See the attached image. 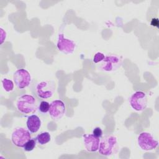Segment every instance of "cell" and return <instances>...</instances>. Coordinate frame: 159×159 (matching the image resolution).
Here are the masks:
<instances>
[{"mask_svg": "<svg viewBox=\"0 0 159 159\" xmlns=\"http://www.w3.org/2000/svg\"><path fill=\"white\" fill-rule=\"evenodd\" d=\"M16 106L17 110L22 114H30L37 109L36 99L32 95L23 94L17 98Z\"/></svg>", "mask_w": 159, "mask_h": 159, "instance_id": "obj_1", "label": "cell"}, {"mask_svg": "<svg viewBox=\"0 0 159 159\" xmlns=\"http://www.w3.org/2000/svg\"><path fill=\"white\" fill-rule=\"evenodd\" d=\"M56 89L55 83L51 80L39 81L34 85V92L35 96L42 99L51 98Z\"/></svg>", "mask_w": 159, "mask_h": 159, "instance_id": "obj_2", "label": "cell"}, {"mask_svg": "<svg viewBox=\"0 0 159 159\" xmlns=\"http://www.w3.org/2000/svg\"><path fill=\"white\" fill-rule=\"evenodd\" d=\"M118 148V142L116 137L107 135L100 140L99 153L103 156L109 157L116 153Z\"/></svg>", "mask_w": 159, "mask_h": 159, "instance_id": "obj_3", "label": "cell"}, {"mask_svg": "<svg viewBox=\"0 0 159 159\" xmlns=\"http://www.w3.org/2000/svg\"><path fill=\"white\" fill-rule=\"evenodd\" d=\"M122 64L121 57L117 55L105 56L104 60L100 62L99 69L105 72H112L118 70Z\"/></svg>", "mask_w": 159, "mask_h": 159, "instance_id": "obj_4", "label": "cell"}, {"mask_svg": "<svg viewBox=\"0 0 159 159\" xmlns=\"http://www.w3.org/2000/svg\"><path fill=\"white\" fill-rule=\"evenodd\" d=\"M137 143L139 147L144 151H151L158 145V142L153 135L147 132H141L137 137Z\"/></svg>", "mask_w": 159, "mask_h": 159, "instance_id": "obj_5", "label": "cell"}, {"mask_svg": "<svg viewBox=\"0 0 159 159\" xmlns=\"http://www.w3.org/2000/svg\"><path fill=\"white\" fill-rule=\"evenodd\" d=\"M30 139L31 135L30 131L23 127L16 128L11 135L12 143L15 146L20 148H23L25 143Z\"/></svg>", "mask_w": 159, "mask_h": 159, "instance_id": "obj_6", "label": "cell"}, {"mask_svg": "<svg viewBox=\"0 0 159 159\" xmlns=\"http://www.w3.org/2000/svg\"><path fill=\"white\" fill-rule=\"evenodd\" d=\"M13 80L17 88L23 89L29 86L32 81V77L27 70L20 68L17 70L13 74Z\"/></svg>", "mask_w": 159, "mask_h": 159, "instance_id": "obj_7", "label": "cell"}, {"mask_svg": "<svg viewBox=\"0 0 159 159\" xmlns=\"http://www.w3.org/2000/svg\"><path fill=\"white\" fill-rule=\"evenodd\" d=\"M131 107L136 111H142L147 106L148 100L146 94L142 91H136L132 94L129 99Z\"/></svg>", "mask_w": 159, "mask_h": 159, "instance_id": "obj_8", "label": "cell"}, {"mask_svg": "<svg viewBox=\"0 0 159 159\" xmlns=\"http://www.w3.org/2000/svg\"><path fill=\"white\" fill-rule=\"evenodd\" d=\"M66 111L65 104L60 99L53 101L50 105L49 114L53 120L61 119Z\"/></svg>", "mask_w": 159, "mask_h": 159, "instance_id": "obj_9", "label": "cell"}, {"mask_svg": "<svg viewBox=\"0 0 159 159\" xmlns=\"http://www.w3.org/2000/svg\"><path fill=\"white\" fill-rule=\"evenodd\" d=\"M57 47L59 51L66 54H72L76 48V43L71 40L66 39L63 34H59L58 36Z\"/></svg>", "mask_w": 159, "mask_h": 159, "instance_id": "obj_10", "label": "cell"}, {"mask_svg": "<svg viewBox=\"0 0 159 159\" xmlns=\"http://www.w3.org/2000/svg\"><path fill=\"white\" fill-rule=\"evenodd\" d=\"M83 143L86 150L89 152L98 151L100 143V139L92 134H84L83 136Z\"/></svg>", "mask_w": 159, "mask_h": 159, "instance_id": "obj_11", "label": "cell"}, {"mask_svg": "<svg viewBox=\"0 0 159 159\" xmlns=\"http://www.w3.org/2000/svg\"><path fill=\"white\" fill-rule=\"evenodd\" d=\"M27 129L32 134L37 133L42 125V122L39 117L35 114H32L27 117L26 121Z\"/></svg>", "mask_w": 159, "mask_h": 159, "instance_id": "obj_12", "label": "cell"}, {"mask_svg": "<svg viewBox=\"0 0 159 159\" xmlns=\"http://www.w3.org/2000/svg\"><path fill=\"white\" fill-rule=\"evenodd\" d=\"M35 139L40 145H44L51 140V135L48 132H42L36 136Z\"/></svg>", "mask_w": 159, "mask_h": 159, "instance_id": "obj_13", "label": "cell"}, {"mask_svg": "<svg viewBox=\"0 0 159 159\" xmlns=\"http://www.w3.org/2000/svg\"><path fill=\"white\" fill-rule=\"evenodd\" d=\"M50 105V104L48 102L45 101H42L38 106L39 112L43 115L47 114V112H49Z\"/></svg>", "mask_w": 159, "mask_h": 159, "instance_id": "obj_14", "label": "cell"}, {"mask_svg": "<svg viewBox=\"0 0 159 159\" xmlns=\"http://www.w3.org/2000/svg\"><path fill=\"white\" fill-rule=\"evenodd\" d=\"M2 86L3 89L6 92H11L14 89V83L12 80L7 78H3L1 80Z\"/></svg>", "mask_w": 159, "mask_h": 159, "instance_id": "obj_15", "label": "cell"}, {"mask_svg": "<svg viewBox=\"0 0 159 159\" xmlns=\"http://www.w3.org/2000/svg\"><path fill=\"white\" fill-rule=\"evenodd\" d=\"M36 143L37 142L35 139H30L25 143L23 147V149L25 152H31L36 147Z\"/></svg>", "mask_w": 159, "mask_h": 159, "instance_id": "obj_16", "label": "cell"}, {"mask_svg": "<svg viewBox=\"0 0 159 159\" xmlns=\"http://www.w3.org/2000/svg\"><path fill=\"white\" fill-rule=\"evenodd\" d=\"M105 57V55L104 53L101 52H97L93 58V61L94 63H98L101 62Z\"/></svg>", "mask_w": 159, "mask_h": 159, "instance_id": "obj_17", "label": "cell"}, {"mask_svg": "<svg viewBox=\"0 0 159 159\" xmlns=\"http://www.w3.org/2000/svg\"><path fill=\"white\" fill-rule=\"evenodd\" d=\"M93 134L96 137H98V138H101L102 136V129L99 127H95L93 130Z\"/></svg>", "mask_w": 159, "mask_h": 159, "instance_id": "obj_18", "label": "cell"}, {"mask_svg": "<svg viewBox=\"0 0 159 159\" xmlns=\"http://www.w3.org/2000/svg\"><path fill=\"white\" fill-rule=\"evenodd\" d=\"M6 32L4 30V29L1 27V43L2 44L3 43V42L4 41V40L6 39V37H4V35H6V33H5Z\"/></svg>", "mask_w": 159, "mask_h": 159, "instance_id": "obj_19", "label": "cell"}]
</instances>
